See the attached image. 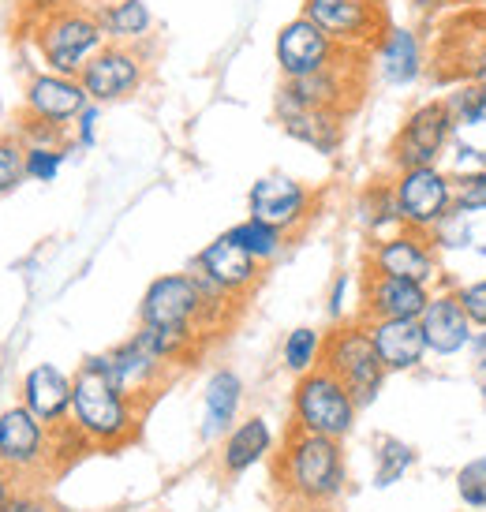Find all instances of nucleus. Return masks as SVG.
<instances>
[{"label": "nucleus", "mask_w": 486, "mask_h": 512, "mask_svg": "<svg viewBox=\"0 0 486 512\" xmlns=\"http://www.w3.org/2000/svg\"><path fill=\"white\" fill-rule=\"evenodd\" d=\"M68 423L90 449H124L139 430V404L109 382L101 356H90L75 370Z\"/></svg>", "instance_id": "nucleus-1"}, {"label": "nucleus", "mask_w": 486, "mask_h": 512, "mask_svg": "<svg viewBox=\"0 0 486 512\" xmlns=\"http://www.w3.org/2000/svg\"><path fill=\"white\" fill-rule=\"evenodd\" d=\"M277 479L300 505H329L344 494L348 464L341 441L292 430L277 456Z\"/></svg>", "instance_id": "nucleus-2"}, {"label": "nucleus", "mask_w": 486, "mask_h": 512, "mask_svg": "<svg viewBox=\"0 0 486 512\" xmlns=\"http://www.w3.org/2000/svg\"><path fill=\"white\" fill-rule=\"evenodd\" d=\"M34 42H38V53H42V60L49 64V72L79 79L86 64L109 45V38H105L101 19L94 8L64 4V8L38 19Z\"/></svg>", "instance_id": "nucleus-3"}, {"label": "nucleus", "mask_w": 486, "mask_h": 512, "mask_svg": "<svg viewBox=\"0 0 486 512\" xmlns=\"http://www.w3.org/2000/svg\"><path fill=\"white\" fill-rule=\"evenodd\" d=\"M359 404L326 367L311 370L292 385V430L344 441L356 427Z\"/></svg>", "instance_id": "nucleus-4"}, {"label": "nucleus", "mask_w": 486, "mask_h": 512, "mask_svg": "<svg viewBox=\"0 0 486 512\" xmlns=\"http://www.w3.org/2000/svg\"><path fill=\"white\" fill-rule=\"evenodd\" d=\"M389 187H393V199H397L401 225L412 228V232L438 236L457 217V187H453V176L442 165L393 172Z\"/></svg>", "instance_id": "nucleus-5"}, {"label": "nucleus", "mask_w": 486, "mask_h": 512, "mask_svg": "<svg viewBox=\"0 0 486 512\" xmlns=\"http://www.w3.org/2000/svg\"><path fill=\"white\" fill-rule=\"evenodd\" d=\"M322 367L356 397L359 408H367V404L378 400L382 385H386V374H389V370L382 367L378 352H374L371 337H367V326H363L359 318L341 322L333 333H326Z\"/></svg>", "instance_id": "nucleus-6"}, {"label": "nucleus", "mask_w": 486, "mask_h": 512, "mask_svg": "<svg viewBox=\"0 0 486 512\" xmlns=\"http://www.w3.org/2000/svg\"><path fill=\"white\" fill-rule=\"evenodd\" d=\"M453 131H457V120L449 113L445 98H430L423 105H415L412 113L404 116L401 131L393 135V146H389L393 172L442 165L445 150L453 143Z\"/></svg>", "instance_id": "nucleus-7"}, {"label": "nucleus", "mask_w": 486, "mask_h": 512, "mask_svg": "<svg viewBox=\"0 0 486 512\" xmlns=\"http://www.w3.org/2000/svg\"><path fill=\"white\" fill-rule=\"evenodd\" d=\"M300 15H307L333 45L352 53L374 49L386 34V15L378 0H303Z\"/></svg>", "instance_id": "nucleus-8"}, {"label": "nucleus", "mask_w": 486, "mask_h": 512, "mask_svg": "<svg viewBox=\"0 0 486 512\" xmlns=\"http://www.w3.org/2000/svg\"><path fill=\"white\" fill-rule=\"evenodd\" d=\"M139 326L202 337V288L195 273H165L146 288L143 303H139Z\"/></svg>", "instance_id": "nucleus-9"}, {"label": "nucleus", "mask_w": 486, "mask_h": 512, "mask_svg": "<svg viewBox=\"0 0 486 512\" xmlns=\"http://www.w3.org/2000/svg\"><path fill=\"white\" fill-rule=\"evenodd\" d=\"M367 270L401 277V281H415V285L427 288H434V281L442 277L434 236H423V232H412V228H401L386 240H374L371 251H367Z\"/></svg>", "instance_id": "nucleus-10"}, {"label": "nucleus", "mask_w": 486, "mask_h": 512, "mask_svg": "<svg viewBox=\"0 0 486 512\" xmlns=\"http://www.w3.org/2000/svg\"><path fill=\"white\" fill-rule=\"evenodd\" d=\"M143 79H146L143 53L120 42L105 45L98 57L83 68V75H79L86 98L94 101V105H109V101L131 98V94L143 86Z\"/></svg>", "instance_id": "nucleus-11"}, {"label": "nucleus", "mask_w": 486, "mask_h": 512, "mask_svg": "<svg viewBox=\"0 0 486 512\" xmlns=\"http://www.w3.org/2000/svg\"><path fill=\"white\" fill-rule=\"evenodd\" d=\"M247 206H251V217L255 221H266V225L281 228V232H296L300 225H307V217L315 210V191L303 187L300 180L292 176H262L255 180L251 195H247Z\"/></svg>", "instance_id": "nucleus-12"}, {"label": "nucleus", "mask_w": 486, "mask_h": 512, "mask_svg": "<svg viewBox=\"0 0 486 512\" xmlns=\"http://www.w3.org/2000/svg\"><path fill=\"white\" fill-rule=\"evenodd\" d=\"M348 53H352V49H344L341 57L333 60L329 68H322V72H315V75H303V79H285L281 94H285V98H292L296 105H303V109H329V113L348 116V109L356 105L359 90H363L359 83H352L356 64H344V57H348Z\"/></svg>", "instance_id": "nucleus-13"}, {"label": "nucleus", "mask_w": 486, "mask_h": 512, "mask_svg": "<svg viewBox=\"0 0 486 512\" xmlns=\"http://www.w3.org/2000/svg\"><path fill=\"white\" fill-rule=\"evenodd\" d=\"M341 53V45L329 42L307 15H296V19H288L285 27L277 30V64H281L285 79H303V75L322 72Z\"/></svg>", "instance_id": "nucleus-14"}, {"label": "nucleus", "mask_w": 486, "mask_h": 512, "mask_svg": "<svg viewBox=\"0 0 486 512\" xmlns=\"http://www.w3.org/2000/svg\"><path fill=\"white\" fill-rule=\"evenodd\" d=\"M53 453V430L34 412L15 404L0 415V468L30 471Z\"/></svg>", "instance_id": "nucleus-15"}, {"label": "nucleus", "mask_w": 486, "mask_h": 512, "mask_svg": "<svg viewBox=\"0 0 486 512\" xmlns=\"http://www.w3.org/2000/svg\"><path fill=\"white\" fill-rule=\"evenodd\" d=\"M434 288L401 281V277H386V273H363V296H359V322H374V318H423Z\"/></svg>", "instance_id": "nucleus-16"}, {"label": "nucleus", "mask_w": 486, "mask_h": 512, "mask_svg": "<svg viewBox=\"0 0 486 512\" xmlns=\"http://www.w3.org/2000/svg\"><path fill=\"white\" fill-rule=\"evenodd\" d=\"M419 326H423V337H427V348L430 356L438 359H453L460 352H468L475 341V326L468 311H464V303H460L457 292H434L427 303V311L419 318Z\"/></svg>", "instance_id": "nucleus-17"}, {"label": "nucleus", "mask_w": 486, "mask_h": 512, "mask_svg": "<svg viewBox=\"0 0 486 512\" xmlns=\"http://www.w3.org/2000/svg\"><path fill=\"white\" fill-rule=\"evenodd\" d=\"M363 326H367V337H371L374 352L389 374H408V370H419L427 363L430 348L419 318H374Z\"/></svg>", "instance_id": "nucleus-18"}, {"label": "nucleus", "mask_w": 486, "mask_h": 512, "mask_svg": "<svg viewBox=\"0 0 486 512\" xmlns=\"http://www.w3.org/2000/svg\"><path fill=\"white\" fill-rule=\"evenodd\" d=\"M191 270H199L202 277H210V281H214L217 288H225L229 296L243 299L251 288L258 285V277H262V262L247 255L240 243L225 232V236H217L214 243H206V247H202Z\"/></svg>", "instance_id": "nucleus-19"}, {"label": "nucleus", "mask_w": 486, "mask_h": 512, "mask_svg": "<svg viewBox=\"0 0 486 512\" xmlns=\"http://www.w3.org/2000/svg\"><path fill=\"white\" fill-rule=\"evenodd\" d=\"M86 105H90V98H86L83 83L72 75L42 72L27 83V116H34V120L68 128L83 116Z\"/></svg>", "instance_id": "nucleus-20"}, {"label": "nucleus", "mask_w": 486, "mask_h": 512, "mask_svg": "<svg viewBox=\"0 0 486 512\" xmlns=\"http://www.w3.org/2000/svg\"><path fill=\"white\" fill-rule=\"evenodd\" d=\"M101 363H105L109 382H113L124 397L135 400V404L146 397H154V389H158V385L165 382V374H169V367H165L161 359L150 356L135 337L124 344H116L113 352H105Z\"/></svg>", "instance_id": "nucleus-21"}, {"label": "nucleus", "mask_w": 486, "mask_h": 512, "mask_svg": "<svg viewBox=\"0 0 486 512\" xmlns=\"http://www.w3.org/2000/svg\"><path fill=\"white\" fill-rule=\"evenodd\" d=\"M277 120L281 128L300 139L303 146H311L318 154L333 157L344 143V116L341 113H329V109H303L292 98L277 94Z\"/></svg>", "instance_id": "nucleus-22"}, {"label": "nucleus", "mask_w": 486, "mask_h": 512, "mask_svg": "<svg viewBox=\"0 0 486 512\" xmlns=\"http://www.w3.org/2000/svg\"><path fill=\"white\" fill-rule=\"evenodd\" d=\"M23 408L34 412L45 427H64L72 415V378L53 363L27 370L23 378Z\"/></svg>", "instance_id": "nucleus-23"}, {"label": "nucleus", "mask_w": 486, "mask_h": 512, "mask_svg": "<svg viewBox=\"0 0 486 512\" xmlns=\"http://www.w3.org/2000/svg\"><path fill=\"white\" fill-rule=\"evenodd\" d=\"M374 72L386 86H415L423 75V42L408 27H386L374 45Z\"/></svg>", "instance_id": "nucleus-24"}, {"label": "nucleus", "mask_w": 486, "mask_h": 512, "mask_svg": "<svg viewBox=\"0 0 486 512\" xmlns=\"http://www.w3.org/2000/svg\"><path fill=\"white\" fill-rule=\"evenodd\" d=\"M243 404V382L240 374L229 367H221L210 374V382L202 389V438L214 441L225 438L236 427V415Z\"/></svg>", "instance_id": "nucleus-25"}, {"label": "nucleus", "mask_w": 486, "mask_h": 512, "mask_svg": "<svg viewBox=\"0 0 486 512\" xmlns=\"http://www.w3.org/2000/svg\"><path fill=\"white\" fill-rule=\"evenodd\" d=\"M273 449V430L262 415H251L225 434L221 441V468L225 475H243L251 471L258 460H266V453Z\"/></svg>", "instance_id": "nucleus-26"}, {"label": "nucleus", "mask_w": 486, "mask_h": 512, "mask_svg": "<svg viewBox=\"0 0 486 512\" xmlns=\"http://www.w3.org/2000/svg\"><path fill=\"white\" fill-rule=\"evenodd\" d=\"M101 19V30H105V38L109 42H139L150 34V8H146L143 0H105L101 8H94Z\"/></svg>", "instance_id": "nucleus-27"}, {"label": "nucleus", "mask_w": 486, "mask_h": 512, "mask_svg": "<svg viewBox=\"0 0 486 512\" xmlns=\"http://www.w3.org/2000/svg\"><path fill=\"white\" fill-rule=\"evenodd\" d=\"M359 225L371 232V240H386L393 232H401V214H397V199L389 184H371L359 195Z\"/></svg>", "instance_id": "nucleus-28"}, {"label": "nucleus", "mask_w": 486, "mask_h": 512, "mask_svg": "<svg viewBox=\"0 0 486 512\" xmlns=\"http://www.w3.org/2000/svg\"><path fill=\"white\" fill-rule=\"evenodd\" d=\"M415 449L408 441L393 438V434H382L374 441V486L386 490V486L401 483L404 475L415 468Z\"/></svg>", "instance_id": "nucleus-29"}, {"label": "nucleus", "mask_w": 486, "mask_h": 512, "mask_svg": "<svg viewBox=\"0 0 486 512\" xmlns=\"http://www.w3.org/2000/svg\"><path fill=\"white\" fill-rule=\"evenodd\" d=\"M229 236L240 243L247 255L258 258L262 266L281 255V251H285V243H288V236L281 232V228L266 225V221H255V217H247V221H240V225H232Z\"/></svg>", "instance_id": "nucleus-30"}, {"label": "nucleus", "mask_w": 486, "mask_h": 512, "mask_svg": "<svg viewBox=\"0 0 486 512\" xmlns=\"http://www.w3.org/2000/svg\"><path fill=\"white\" fill-rule=\"evenodd\" d=\"M322 348H326V337L311 326H300V329H292L285 337V344H281V363H285V370H292L296 378H303V374H311V370L322 367Z\"/></svg>", "instance_id": "nucleus-31"}, {"label": "nucleus", "mask_w": 486, "mask_h": 512, "mask_svg": "<svg viewBox=\"0 0 486 512\" xmlns=\"http://www.w3.org/2000/svg\"><path fill=\"white\" fill-rule=\"evenodd\" d=\"M445 105L457 120V128H479L486 124V94L472 83H460L453 94H445Z\"/></svg>", "instance_id": "nucleus-32"}, {"label": "nucleus", "mask_w": 486, "mask_h": 512, "mask_svg": "<svg viewBox=\"0 0 486 512\" xmlns=\"http://www.w3.org/2000/svg\"><path fill=\"white\" fill-rule=\"evenodd\" d=\"M23 150H27V154H23V169H27L30 180L53 184L72 146H23Z\"/></svg>", "instance_id": "nucleus-33"}, {"label": "nucleus", "mask_w": 486, "mask_h": 512, "mask_svg": "<svg viewBox=\"0 0 486 512\" xmlns=\"http://www.w3.org/2000/svg\"><path fill=\"white\" fill-rule=\"evenodd\" d=\"M453 187H457V217L486 214V169L453 172Z\"/></svg>", "instance_id": "nucleus-34"}, {"label": "nucleus", "mask_w": 486, "mask_h": 512, "mask_svg": "<svg viewBox=\"0 0 486 512\" xmlns=\"http://www.w3.org/2000/svg\"><path fill=\"white\" fill-rule=\"evenodd\" d=\"M457 494L468 509H486V456L457 471Z\"/></svg>", "instance_id": "nucleus-35"}, {"label": "nucleus", "mask_w": 486, "mask_h": 512, "mask_svg": "<svg viewBox=\"0 0 486 512\" xmlns=\"http://www.w3.org/2000/svg\"><path fill=\"white\" fill-rule=\"evenodd\" d=\"M23 146L12 143V139H0V195H8L23 176H27V169H23Z\"/></svg>", "instance_id": "nucleus-36"}, {"label": "nucleus", "mask_w": 486, "mask_h": 512, "mask_svg": "<svg viewBox=\"0 0 486 512\" xmlns=\"http://www.w3.org/2000/svg\"><path fill=\"white\" fill-rule=\"evenodd\" d=\"M457 296H460V303H464L468 318H472V326L486 329V277H479L472 285H460Z\"/></svg>", "instance_id": "nucleus-37"}, {"label": "nucleus", "mask_w": 486, "mask_h": 512, "mask_svg": "<svg viewBox=\"0 0 486 512\" xmlns=\"http://www.w3.org/2000/svg\"><path fill=\"white\" fill-rule=\"evenodd\" d=\"M98 120H101V105H86L83 116L75 120V143L79 146H94L98 143Z\"/></svg>", "instance_id": "nucleus-38"}, {"label": "nucleus", "mask_w": 486, "mask_h": 512, "mask_svg": "<svg viewBox=\"0 0 486 512\" xmlns=\"http://www.w3.org/2000/svg\"><path fill=\"white\" fill-rule=\"evenodd\" d=\"M348 285H352V277L341 273V277L333 281V292H329V314H333L337 322H344V314H348Z\"/></svg>", "instance_id": "nucleus-39"}, {"label": "nucleus", "mask_w": 486, "mask_h": 512, "mask_svg": "<svg viewBox=\"0 0 486 512\" xmlns=\"http://www.w3.org/2000/svg\"><path fill=\"white\" fill-rule=\"evenodd\" d=\"M464 83L479 86V90L486 94V53H479V57L468 64V72H464Z\"/></svg>", "instance_id": "nucleus-40"}, {"label": "nucleus", "mask_w": 486, "mask_h": 512, "mask_svg": "<svg viewBox=\"0 0 486 512\" xmlns=\"http://www.w3.org/2000/svg\"><path fill=\"white\" fill-rule=\"evenodd\" d=\"M8 512H53V509H49L42 498H27V494H23V498H12Z\"/></svg>", "instance_id": "nucleus-41"}, {"label": "nucleus", "mask_w": 486, "mask_h": 512, "mask_svg": "<svg viewBox=\"0 0 486 512\" xmlns=\"http://www.w3.org/2000/svg\"><path fill=\"white\" fill-rule=\"evenodd\" d=\"M12 483H8V475L0 471V512H8V505H12Z\"/></svg>", "instance_id": "nucleus-42"}, {"label": "nucleus", "mask_w": 486, "mask_h": 512, "mask_svg": "<svg viewBox=\"0 0 486 512\" xmlns=\"http://www.w3.org/2000/svg\"><path fill=\"white\" fill-rule=\"evenodd\" d=\"M472 352H475V356H479V367H486V329H475Z\"/></svg>", "instance_id": "nucleus-43"}, {"label": "nucleus", "mask_w": 486, "mask_h": 512, "mask_svg": "<svg viewBox=\"0 0 486 512\" xmlns=\"http://www.w3.org/2000/svg\"><path fill=\"white\" fill-rule=\"evenodd\" d=\"M303 512H333L329 505H303Z\"/></svg>", "instance_id": "nucleus-44"}, {"label": "nucleus", "mask_w": 486, "mask_h": 512, "mask_svg": "<svg viewBox=\"0 0 486 512\" xmlns=\"http://www.w3.org/2000/svg\"><path fill=\"white\" fill-rule=\"evenodd\" d=\"M483 45H486V19H483Z\"/></svg>", "instance_id": "nucleus-45"}, {"label": "nucleus", "mask_w": 486, "mask_h": 512, "mask_svg": "<svg viewBox=\"0 0 486 512\" xmlns=\"http://www.w3.org/2000/svg\"><path fill=\"white\" fill-rule=\"evenodd\" d=\"M101 4H105V0H101Z\"/></svg>", "instance_id": "nucleus-46"}]
</instances>
